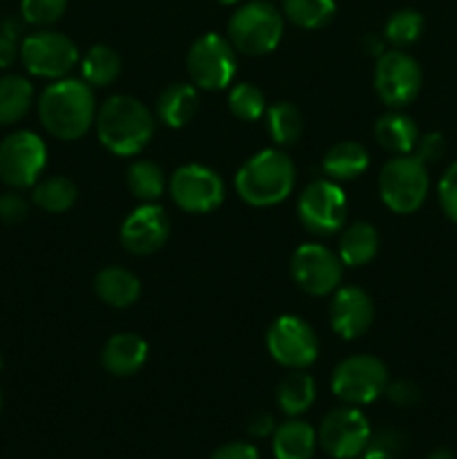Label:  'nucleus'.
<instances>
[{"mask_svg": "<svg viewBox=\"0 0 457 459\" xmlns=\"http://www.w3.org/2000/svg\"><path fill=\"white\" fill-rule=\"evenodd\" d=\"M267 128L278 146H294L303 134V115L289 101H278L267 108Z\"/></svg>", "mask_w": 457, "mask_h": 459, "instance_id": "nucleus-29", "label": "nucleus"}, {"mask_svg": "<svg viewBox=\"0 0 457 459\" xmlns=\"http://www.w3.org/2000/svg\"><path fill=\"white\" fill-rule=\"evenodd\" d=\"M444 152H446V139H444L442 133L433 130V133L419 134L412 155L428 166V164H437V161L444 157Z\"/></svg>", "mask_w": 457, "mask_h": 459, "instance_id": "nucleus-36", "label": "nucleus"}, {"mask_svg": "<svg viewBox=\"0 0 457 459\" xmlns=\"http://www.w3.org/2000/svg\"><path fill=\"white\" fill-rule=\"evenodd\" d=\"M97 99L92 85L79 79H58L43 90L39 117L43 128L63 142L81 139L97 119Z\"/></svg>", "mask_w": 457, "mask_h": 459, "instance_id": "nucleus-1", "label": "nucleus"}, {"mask_svg": "<svg viewBox=\"0 0 457 459\" xmlns=\"http://www.w3.org/2000/svg\"><path fill=\"white\" fill-rule=\"evenodd\" d=\"M0 368H3V352H0Z\"/></svg>", "mask_w": 457, "mask_h": 459, "instance_id": "nucleus-47", "label": "nucleus"}, {"mask_svg": "<svg viewBox=\"0 0 457 459\" xmlns=\"http://www.w3.org/2000/svg\"><path fill=\"white\" fill-rule=\"evenodd\" d=\"M285 34L282 13L269 0H251L233 12L228 21V40L246 56L273 52Z\"/></svg>", "mask_w": 457, "mask_h": 459, "instance_id": "nucleus-4", "label": "nucleus"}, {"mask_svg": "<svg viewBox=\"0 0 457 459\" xmlns=\"http://www.w3.org/2000/svg\"><path fill=\"white\" fill-rule=\"evenodd\" d=\"M27 218V202L18 193L0 195V220L7 224H16Z\"/></svg>", "mask_w": 457, "mask_h": 459, "instance_id": "nucleus-38", "label": "nucleus"}, {"mask_svg": "<svg viewBox=\"0 0 457 459\" xmlns=\"http://www.w3.org/2000/svg\"><path fill=\"white\" fill-rule=\"evenodd\" d=\"M372 429L367 417L358 408H336L323 420L318 429L321 448L334 459H354L370 446Z\"/></svg>", "mask_w": 457, "mask_h": 459, "instance_id": "nucleus-14", "label": "nucleus"}, {"mask_svg": "<svg viewBox=\"0 0 457 459\" xmlns=\"http://www.w3.org/2000/svg\"><path fill=\"white\" fill-rule=\"evenodd\" d=\"M426 459H453V455L448 451H435V453H430Z\"/></svg>", "mask_w": 457, "mask_h": 459, "instance_id": "nucleus-44", "label": "nucleus"}, {"mask_svg": "<svg viewBox=\"0 0 457 459\" xmlns=\"http://www.w3.org/2000/svg\"><path fill=\"white\" fill-rule=\"evenodd\" d=\"M361 459H397L394 453L384 451V448H376V446H367L366 453H363Z\"/></svg>", "mask_w": 457, "mask_h": 459, "instance_id": "nucleus-43", "label": "nucleus"}, {"mask_svg": "<svg viewBox=\"0 0 457 459\" xmlns=\"http://www.w3.org/2000/svg\"><path fill=\"white\" fill-rule=\"evenodd\" d=\"M267 350L276 363L289 370H305L318 357V339L312 325L294 314H282L269 325Z\"/></svg>", "mask_w": 457, "mask_h": 459, "instance_id": "nucleus-11", "label": "nucleus"}, {"mask_svg": "<svg viewBox=\"0 0 457 459\" xmlns=\"http://www.w3.org/2000/svg\"><path fill=\"white\" fill-rule=\"evenodd\" d=\"M363 49H366V54H372V56H381V54L385 52L384 39H379V36L375 34H367L366 39H363Z\"/></svg>", "mask_w": 457, "mask_h": 459, "instance_id": "nucleus-42", "label": "nucleus"}, {"mask_svg": "<svg viewBox=\"0 0 457 459\" xmlns=\"http://www.w3.org/2000/svg\"><path fill=\"white\" fill-rule=\"evenodd\" d=\"M83 81L92 88H108L121 74V56L110 45H92L81 61Z\"/></svg>", "mask_w": 457, "mask_h": 459, "instance_id": "nucleus-27", "label": "nucleus"}, {"mask_svg": "<svg viewBox=\"0 0 457 459\" xmlns=\"http://www.w3.org/2000/svg\"><path fill=\"white\" fill-rule=\"evenodd\" d=\"M237 58L231 40L220 34H204L186 54V70L200 90H224L236 76Z\"/></svg>", "mask_w": 457, "mask_h": 459, "instance_id": "nucleus-7", "label": "nucleus"}, {"mask_svg": "<svg viewBox=\"0 0 457 459\" xmlns=\"http://www.w3.org/2000/svg\"><path fill=\"white\" fill-rule=\"evenodd\" d=\"M316 430L300 420H289L273 430L276 459H312L316 451Z\"/></svg>", "mask_w": 457, "mask_h": 459, "instance_id": "nucleus-24", "label": "nucleus"}, {"mask_svg": "<svg viewBox=\"0 0 457 459\" xmlns=\"http://www.w3.org/2000/svg\"><path fill=\"white\" fill-rule=\"evenodd\" d=\"M390 384L388 368L372 354H354L343 359L332 372V393L349 406L376 402Z\"/></svg>", "mask_w": 457, "mask_h": 459, "instance_id": "nucleus-6", "label": "nucleus"}, {"mask_svg": "<svg viewBox=\"0 0 457 459\" xmlns=\"http://www.w3.org/2000/svg\"><path fill=\"white\" fill-rule=\"evenodd\" d=\"M228 110L240 121H258L267 112V99L258 85L237 83L228 92Z\"/></svg>", "mask_w": 457, "mask_h": 459, "instance_id": "nucleus-33", "label": "nucleus"}, {"mask_svg": "<svg viewBox=\"0 0 457 459\" xmlns=\"http://www.w3.org/2000/svg\"><path fill=\"white\" fill-rule=\"evenodd\" d=\"M67 0H21V13L25 22L36 27L54 25L65 13Z\"/></svg>", "mask_w": 457, "mask_h": 459, "instance_id": "nucleus-34", "label": "nucleus"}, {"mask_svg": "<svg viewBox=\"0 0 457 459\" xmlns=\"http://www.w3.org/2000/svg\"><path fill=\"white\" fill-rule=\"evenodd\" d=\"M385 397H388L394 406L410 408V406H415V403H419L421 390L415 381L397 379V381H390L388 384V388H385Z\"/></svg>", "mask_w": 457, "mask_h": 459, "instance_id": "nucleus-37", "label": "nucleus"}, {"mask_svg": "<svg viewBox=\"0 0 457 459\" xmlns=\"http://www.w3.org/2000/svg\"><path fill=\"white\" fill-rule=\"evenodd\" d=\"M76 202V186L72 179L63 175L43 179L34 186V204L40 206L47 213H65L74 206Z\"/></svg>", "mask_w": 457, "mask_h": 459, "instance_id": "nucleus-30", "label": "nucleus"}, {"mask_svg": "<svg viewBox=\"0 0 457 459\" xmlns=\"http://www.w3.org/2000/svg\"><path fill=\"white\" fill-rule=\"evenodd\" d=\"M424 31V16L417 9H399L388 18L384 27V39L401 49L417 43Z\"/></svg>", "mask_w": 457, "mask_h": 459, "instance_id": "nucleus-32", "label": "nucleus"}, {"mask_svg": "<svg viewBox=\"0 0 457 459\" xmlns=\"http://www.w3.org/2000/svg\"><path fill=\"white\" fill-rule=\"evenodd\" d=\"M34 88L25 76L7 74L0 79V126L21 121L30 112Z\"/></svg>", "mask_w": 457, "mask_h": 459, "instance_id": "nucleus-26", "label": "nucleus"}, {"mask_svg": "<svg viewBox=\"0 0 457 459\" xmlns=\"http://www.w3.org/2000/svg\"><path fill=\"white\" fill-rule=\"evenodd\" d=\"M298 218L309 233L332 236L348 222V197L334 179H316L300 193Z\"/></svg>", "mask_w": 457, "mask_h": 459, "instance_id": "nucleus-9", "label": "nucleus"}, {"mask_svg": "<svg viewBox=\"0 0 457 459\" xmlns=\"http://www.w3.org/2000/svg\"><path fill=\"white\" fill-rule=\"evenodd\" d=\"M375 321V303L361 287H341L330 303L332 330L345 341H354L366 334Z\"/></svg>", "mask_w": 457, "mask_h": 459, "instance_id": "nucleus-17", "label": "nucleus"}, {"mask_svg": "<svg viewBox=\"0 0 457 459\" xmlns=\"http://www.w3.org/2000/svg\"><path fill=\"white\" fill-rule=\"evenodd\" d=\"M22 65L40 79H65L79 63L74 40L61 31H36L22 40Z\"/></svg>", "mask_w": 457, "mask_h": 459, "instance_id": "nucleus-12", "label": "nucleus"}, {"mask_svg": "<svg viewBox=\"0 0 457 459\" xmlns=\"http://www.w3.org/2000/svg\"><path fill=\"white\" fill-rule=\"evenodd\" d=\"M424 74L410 54L401 49L384 52L375 67V90L381 101L390 108H403L415 101L421 92Z\"/></svg>", "mask_w": 457, "mask_h": 459, "instance_id": "nucleus-13", "label": "nucleus"}, {"mask_svg": "<svg viewBox=\"0 0 457 459\" xmlns=\"http://www.w3.org/2000/svg\"><path fill=\"white\" fill-rule=\"evenodd\" d=\"M439 206L453 224H457V160L442 175L437 186Z\"/></svg>", "mask_w": 457, "mask_h": 459, "instance_id": "nucleus-35", "label": "nucleus"}, {"mask_svg": "<svg viewBox=\"0 0 457 459\" xmlns=\"http://www.w3.org/2000/svg\"><path fill=\"white\" fill-rule=\"evenodd\" d=\"M16 39H12V36L7 34H0V67H9L13 61H16V43H13Z\"/></svg>", "mask_w": 457, "mask_h": 459, "instance_id": "nucleus-41", "label": "nucleus"}, {"mask_svg": "<svg viewBox=\"0 0 457 459\" xmlns=\"http://www.w3.org/2000/svg\"><path fill=\"white\" fill-rule=\"evenodd\" d=\"M282 13L287 21L303 30H321L336 16L334 0H282Z\"/></svg>", "mask_w": 457, "mask_h": 459, "instance_id": "nucleus-28", "label": "nucleus"}, {"mask_svg": "<svg viewBox=\"0 0 457 459\" xmlns=\"http://www.w3.org/2000/svg\"><path fill=\"white\" fill-rule=\"evenodd\" d=\"M211 459H260L258 448L246 442H231L220 446Z\"/></svg>", "mask_w": 457, "mask_h": 459, "instance_id": "nucleus-39", "label": "nucleus"}, {"mask_svg": "<svg viewBox=\"0 0 457 459\" xmlns=\"http://www.w3.org/2000/svg\"><path fill=\"white\" fill-rule=\"evenodd\" d=\"M200 110L197 88L191 83H173L157 99V119L168 128H184Z\"/></svg>", "mask_w": 457, "mask_h": 459, "instance_id": "nucleus-20", "label": "nucleus"}, {"mask_svg": "<svg viewBox=\"0 0 457 459\" xmlns=\"http://www.w3.org/2000/svg\"><path fill=\"white\" fill-rule=\"evenodd\" d=\"M128 182L130 193L134 197H139L142 202H155L160 200L161 193L166 188V179H164V170L155 164V161L148 160H139L134 161L133 166L128 169Z\"/></svg>", "mask_w": 457, "mask_h": 459, "instance_id": "nucleus-31", "label": "nucleus"}, {"mask_svg": "<svg viewBox=\"0 0 457 459\" xmlns=\"http://www.w3.org/2000/svg\"><path fill=\"white\" fill-rule=\"evenodd\" d=\"M343 263L339 254L318 242L300 245L291 255V278L309 296H327L339 290Z\"/></svg>", "mask_w": 457, "mask_h": 459, "instance_id": "nucleus-15", "label": "nucleus"}, {"mask_svg": "<svg viewBox=\"0 0 457 459\" xmlns=\"http://www.w3.org/2000/svg\"><path fill=\"white\" fill-rule=\"evenodd\" d=\"M0 412H3V394H0Z\"/></svg>", "mask_w": 457, "mask_h": 459, "instance_id": "nucleus-46", "label": "nucleus"}, {"mask_svg": "<svg viewBox=\"0 0 457 459\" xmlns=\"http://www.w3.org/2000/svg\"><path fill=\"white\" fill-rule=\"evenodd\" d=\"M314 399H316V384L314 377L303 370H291L285 379L278 384L276 402L285 415L298 417L312 408Z\"/></svg>", "mask_w": 457, "mask_h": 459, "instance_id": "nucleus-25", "label": "nucleus"}, {"mask_svg": "<svg viewBox=\"0 0 457 459\" xmlns=\"http://www.w3.org/2000/svg\"><path fill=\"white\" fill-rule=\"evenodd\" d=\"M246 430H249L251 437H269V435H273V430H276V424H273V417L267 415V412H258V415H254L249 420V424H246Z\"/></svg>", "mask_w": 457, "mask_h": 459, "instance_id": "nucleus-40", "label": "nucleus"}, {"mask_svg": "<svg viewBox=\"0 0 457 459\" xmlns=\"http://www.w3.org/2000/svg\"><path fill=\"white\" fill-rule=\"evenodd\" d=\"M220 4H236V3H240V0H218Z\"/></svg>", "mask_w": 457, "mask_h": 459, "instance_id": "nucleus-45", "label": "nucleus"}, {"mask_svg": "<svg viewBox=\"0 0 457 459\" xmlns=\"http://www.w3.org/2000/svg\"><path fill=\"white\" fill-rule=\"evenodd\" d=\"M170 197L186 213H213L227 195L224 179L213 169L202 164L179 166L168 182Z\"/></svg>", "mask_w": 457, "mask_h": 459, "instance_id": "nucleus-10", "label": "nucleus"}, {"mask_svg": "<svg viewBox=\"0 0 457 459\" xmlns=\"http://www.w3.org/2000/svg\"><path fill=\"white\" fill-rule=\"evenodd\" d=\"M99 142L119 157L139 155L155 134V117L139 99L115 94L106 99L94 119Z\"/></svg>", "mask_w": 457, "mask_h": 459, "instance_id": "nucleus-2", "label": "nucleus"}, {"mask_svg": "<svg viewBox=\"0 0 457 459\" xmlns=\"http://www.w3.org/2000/svg\"><path fill=\"white\" fill-rule=\"evenodd\" d=\"M370 166V155L358 142H339L323 157V170L334 182L361 178Z\"/></svg>", "mask_w": 457, "mask_h": 459, "instance_id": "nucleus-22", "label": "nucleus"}, {"mask_svg": "<svg viewBox=\"0 0 457 459\" xmlns=\"http://www.w3.org/2000/svg\"><path fill=\"white\" fill-rule=\"evenodd\" d=\"M148 361V343L139 334H115L103 345L101 363L110 375L133 377Z\"/></svg>", "mask_w": 457, "mask_h": 459, "instance_id": "nucleus-18", "label": "nucleus"}, {"mask_svg": "<svg viewBox=\"0 0 457 459\" xmlns=\"http://www.w3.org/2000/svg\"><path fill=\"white\" fill-rule=\"evenodd\" d=\"M375 137L384 151L394 155H410L419 139V128L403 112H388L375 124Z\"/></svg>", "mask_w": 457, "mask_h": 459, "instance_id": "nucleus-23", "label": "nucleus"}, {"mask_svg": "<svg viewBox=\"0 0 457 459\" xmlns=\"http://www.w3.org/2000/svg\"><path fill=\"white\" fill-rule=\"evenodd\" d=\"M94 291L106 305L125 309L142 296V282L133 272L124 267H106L94 278Z\"/></svg>", "mask_w": 457, "mask_h": 459, "instance_id": "nucleus-19", "label": "nucleus"}, {"mask_svg": "<svg viewBox=\"0 0 457 459\" xmlns=\"http://www.w3.org/2000/svg\"><path fill=\"white\" fill-rule=\"evenodd\" d=\"M119 236L125 251L134 255H151L168 242L170 220L161 206L146 202L124 220Z\"/></svg>", "mask_w": 457, "mask_h": 459, "instance_id": "nucleus-16", "label": "nucleus"}, {"mask_svg": "<svg viewBox=\"0 0 457 459\" xmlns=\"http://www.w3.org/2000/svg\"><path fill=\"white\" fill-rule=\"evenodd\" d=\"M428 169L415 155H397L385 161L379 173V195L397 215H410L428 197Z\"/></svg>", "mask_w": 457, "mask_h": 459, "instance_id": "nucleus-5", "label": "nucleus"}, {"mask_svg": "<svg viewBox=\"0 0 457 459\" xmlns=\"http://www.w3.org/2000/svg\"><path fill=\"white\" fill-rule=\"evenodd\" d=\"M379 233L370 222H352L339 240V258L345 267H363L379 254Z\"/></svg>", "mask_w": 457, "mask_h": 459, "instance_id": "nucleus-21", "label": "nucleus"}, {"mask_svg": "<svg viewBox=\"0 0 457 459\" xmlns=\"http://www.w3.org/2000/svg\"><path fill=\"white\" fill-rule=\"evenodd\" d=\"M236 193L251 206H273L291 195L296 166L280 148H264L240 166L236 173Z\"/></svg>", "mask_w": 457, "mask_h": 459, "instance_id": "nucleus-3", "label": "nucleus"}, {"mask_svg": "<svg viewBox=\"0 0 457 459\" xmlns=\"http://www.w3.org/2000/svg\"><path fill=\"white\" fill-rule=\"evenodd\" d=\"M47 164L45 142L31 130H18L0 142V179L12 188H30Z\"/></svg>", "mask_w": 457, "mask_h": 459, "instance_id": "nucleus-8", "label": "nucleus"}]
</instances>
